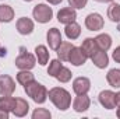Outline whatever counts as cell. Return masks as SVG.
<instances>
[{
	"label": "cell",
	"mask_w": 120,
	"mask_h": 119,
	"mask_svg": "<svg viewBox=\"0 0 120 119\" xmlns=\"http://www.w3.org/2000/svg\"><path fill=\"white\" fill-rule=\"evenodd\" d=\"M49 99L55 104V107L60 111H66L70 108L71 105V95L67 90L61 88V87H55L48 92Z\"/></svg>",
	"instance_id": "6da1fadb"
},
{
	"label": "cell",
	"mask_w": 120,
	"mask_h": 119,
	"mask_svg": "<svg viewBox=\"0 0 120 119\" xmlns=\"http://www.w3.org/2000/svg\"><path fill=\"white\" fill-rule=\"evenodd\" d=\"M24 91L27 92V95L32 98V101H35L36 104H43L48 98V90L45 86H42L38 81H31L28 84L24 86Z\"/></svg>",
	"instance_id": "7a4b0ae2"
},
{
	"label": "cell",
	"mask_w": 120,
	"mask_h": 119,
	"mask_svg": "<svg viewBox=\"0 0 120 119\" xmlns=\"http://www.w3.org/2000/svg\"><path fill=\"white\" fill-rule=\"evenodd\" d=\"M36 63V59L34 55H31L27 52V49L24 46L20 48V55L18 58L15 59V66L20 69V70H31Z\"/></svg>",
	"instance_id": "3957f363"
},
{
	"label": "cell",
	"mask_w": 120,
	"mask_h": 119,
	"mask_svg": "<svg viewBox=\"0 0 120 119\" xmlns=\"http://www.w3.org/2000/svg\"><path fill=\"white\" fill-rule=\"evenodd\" d=\"M32 16L38 23L45 24V23H49L52 20L53 10H52V7H49L46 4H36L32 10Z\"/></svg>",
	"instance_id": "277c9868"
},
{
	"label": "cell",
	"mask_w": 120,
	"mask_h": 119,
	"mask_svg": "<svg viewBox=\"0 0 120 119\" xmlns=\"http://www.w3.org/2000/svg\"><path fill=\"white\" fill-rule=\"evenodd\" d=\"M103 24H105V21H103L102 16L98 14V13H91V14L87 16V18H85V27L90 31L102 30L103 28Z\"/></svg>",
	"instance_id": "5b68a950"
},
{
	"label": "cell",
	"mask_w": 120,
	"mask_h": 119,
	"mask_svg": "<svg viewBox=\"0 0 120 119\" xmlns=\"http://www.w3.org/2000/svg\"><path fill=\"white\" fill-rule=\"evenodd\" d=\"M99 102L106 109H115L116 108V94L110 90H105L99 94Z\"/></svg>",
	"instance_id": "8992f818"
},
{
	"label": "cell",
	"mask_w": 120,
	"mask_h": 119,
	"mask_svg": "<svg viewBox=\"0 0 120 119\" xmlns=\"http://www.w3.org/2000/svg\"><path fill=\"white\" fill-rule=\"evenodd\" d=\"M14 91H15V81L7 74L0 76V95H11Z\"/></svg>",
	"instance_id": "52a82bcc"
},
{
	"label": "cell",
	"mask_w": 120,
	"mask_h": 119,
	"mask_svg": "<svg viewBox=\"0 0 120 119\" xmlns=\"http://www.w3.org/2000/svg\"><path fill=\"white\" fill-rule=\"evenodd\" d=\"M77 18V13L73 7H64L61 8L59 13H57V20H59L60 24H70V23H74Z\"/></svg>",
	"instance_id": "ba28073f"
},
{
	"label": "cell",
	"mask_w": 120,
	"mask_h": 119,
	"mask_svg": "<svg viewBox=\"0 0 120 119\" xmlns=\"http://www.w3.org/2000/svg\"><path fill=\"white\" fill-rule=\"evenodd\" d=\"M91 88V81L90 79L87 77H77L74 81H73V90L77 95H81V94H87Z\"/></svg>",
	"instance_id": "9c48e42d"
},
{
	"label": "cell",
	"mask_w": 120,
	"mask_h": 119,
	"mask_svg": "<svg viewBox=\"0 0 120 119\" xmlns=\"http://www.w3.org/2000/svg\"><path fill=\"white\" fill-rule=\"evenodd\" d=\"M87 55L82 52V49L81 48H77V46H74L73 49H71V53H70V56H68V62L73 64V66H82L85 62H87Z\"/></svg>",
	"instance_id": "30bf717a"
},
{
	"label": "cell",
	"mask_w": 120,
	"mask_h": 119,
	"mask_svg": "<svg viewBox=\"0 0 120 119\" xmlns=\"http://www.w3.org/2000/svg\"><path fill=\"white\" fill-rule=\"evenodd\" d=\"M91 105V99L90 97H87V94H81L77 95L75 99L73 101V108L75 112H85Z\"/></svg>",
	"instance_id": "8fae6325"
},
{
	"label": "cell",
	"mask_w": 120,
	"mask_h": 119,
	"mask_svg": "<svg viewBox=\"0 0 120 119\" xmlns=\"http://www.w3.org/2000/svg\"><path fill=\"white\" fill-rule=\"evenodd\" d=\"M46 39H48V44L49 46L53 49V51H57V48L60 46V44L63 42L61 41V34L57 28H50L46 34Z\"/></svg>",
	"instance_id": "7c38bea8"
},
{
	"label": "cell",
	"mask_w": 120,
	"mask_h": 119,
	"mask_svg": "<svg viewBox=\"0 0 120 119\" xmlns=\"http://www.w3.org/2000/svg\"><path fill=\"white\" fill-rule=\"evenodd\" d=\"M30 111V104L24 98H15V107L13 109V114L18 118H22L28 114Z\"/></svg>",
	"instance_id": "4fadbf2b"
},
{
	"label": "cell",
	"mask_w": 120,
	"mask_h": 119,
	"mask_svg": "<svg viewBox=\"0 0 120 119\" xmlns=\"http://www.w3.org/2000/svg\"><path fill=\"white\" fill-rule=\"evenodd\" d=\"M17 31L21 35H30L31 32L34 31V23H32V20L27 18V17L18 18V21H17Z\"/></svg>",
	"instance_id": "5bb4252c"
},
{
	"label": "cell",
	"mask_w": 120,
	"mask_h": 119,
	"mask_svg": "<svg viewBox=\"0 0 120 119\" xmlns=\"http://www.w3.org/2000/svg\"><path fill=\"white\" fill-rule=\"evenodd\" d=\"M81 49H82V52L87 55V58H92L99 49H98V46H96V42H95V38H87L84 42H82V45L80 46Z\"/></svg>",
	"instance_id": "9a60e30c"
},
{
	"label": "cell",
	"mask_w": 120,
	"mask_h": 119,
	"mask_svg": "<svg viewBox=\"0 0 120 119\" xmlns=\"http://www.w3.org/2000/svg\"><path fill=\"white\" fill-rule=\"evenodd\" d=\"M92 63L98 67V69H105L109 64V56L105 51H98L92 58Z\"/></svg>",
	"instance_id": "2e32d148"
},
{
	"label": "cell",
	"mask_w": 120,
	"mask_h": 119,
	"mask_svg": "<svg viewBox=\"0 0 120 119\" xmlns=\"http://www.w3.org/2000/svg\"><path fill=\"white\" fill-rule=\"evenodd\" d=\"M95 42H96V46H98L99 51H105L106 52L112 46V38L108 34H99L95 38Z\"/></svg>",
	"instance_id": "e0dca14e"
},
{
	"label": "cell",
	"mask_w": 120,
	"mask_h": 119,
	"mask_svg": "<svg viewBox=\"0 0 120 119\" xmlns=\"http://www.w3.org/2000/svg\"><path fill=\"white\" fill-rule=\"evenodd\" d=\"M15 107V98L11 95H3L0 98V111L4 112H13Z\"/></svg>",
	"instance_id": "ac0fdd59"
},
{
	"label": "cell",
	"mask_w": 120,
	"mask_h": 119,
	"mask_svg": "<svg viewBox=\"0 0 120 119\" xmlns=\"http://www.w3.org/2000/svg\"><path fill=\"white\" fill-rule=\"evenodd\" d=\"M73 48H74L73 44H70V42H61L60 46L57 48V56H59V59L61 60V62L68 60V56H70Z\"/></svg>",
	"instance_id": "d6986e66"
},
{
	"label": "cell",
	"mask_w": 120,
	"mask_h": 119,
	"mask_svg": "<svg viewBox=\"0 0 120 119\" xmlns=\"http://www.w3.org/2000/svg\"><path fill=\"white\" fill-rule=\"evenodd\" d=\"M35 56H36L38 63H39L41 66H45V64L48 63V60H49V51L46 49V46L38 45V46L35 48Z\"/></svg>",
	"instance_id": "ffe728a7"
},
{
	"label": "cell",
	"mask_w": 120,
	"mask_h": 119,
	"mask_svg": "<svg viewBox=\"0 0 120 119\" xmlns=\"http://www.w3.org/2000/svg\"><path fill=\"white\" fill-rule=\"evenodd\" d=\"M106 80L110 87L113 88H120V69H112L106 74Z\"/></svg>",
	"instance_id": "44dd1931"
},
{
	"label": "cell",
	"mask_w": 120,
	"mask_h": 119,
	"mask_svg": "<svg viewBox=\"0 0 120 119\" xmlns=\"http://www.w3.org/2000/svg\"><path fill=\"white\" fill-rule=\"evenodd\" d=\"M64 32H66V36L68 39H77L80 36V34H81V27L74 21V23H70V24L66 25Z\"/></svg>",
	"instance_id": "7402d4cb"
},
{
	"label": "cell",
	"mask_w": 120,
	"mask_h": 119,
	"mask_svg": "<svg viewBox=\"0 0 120 119\" xmlns=\"http://www.w3.org/2000/svg\"><path fill=\"white\" fill-rule=\"evenodd\" d=\"M14 18V10L13 7L7 4H0V21L1 23H10Z\"/></svg>",
	"instance_id": "603a6c76"
},
{
	"label": "cell",
	"mask_w": 120,
	"mask_h": 119,
	"mask_svg": "<svg viewBox=\"0 0 120 119\" xmlns=\"http://www.w3.org/2000/svg\"><path fill=\"white\" fill-rule=\"evenodd\" d=\"M108 17H109L110 21H113V23H120V4L112 3V4L108 7Z\"/></svg>",
	"instance_id": "cb8c5ba5"
},
{
	"label": "cell",
	"mask_w": 120,
	"mask_h": 119,
	"mask_svg": "<svg viewBox=\"0 0 120 119\" xmlns=\"http://www.w3.org/2000/svg\"><path fill=\"white\" fill-rule=\"evenodd\" d=\"M34 80H35V77H34V74L30 70H21L20 73H17V81L21 86H25V84H28L31 81H34Z\"/></svg>",
	"instance_id": "d4e9b609"
},
{
	"label": "cell",
	"mask_w": 120,
	"mask_h": 119,
	"mask_svg": "<svg viewBox=\"0 0 120 119\" xmlns=\"http://www.w3.org/2000/svg\"><path fill=\"white\" fill-rule=\"evenodd\" d=\"M61 67H63V64H61V60H59V59L52 60V62L49 63L48 74H49V76H52V77H56V76H57V73L60 71V69H61Z\"/></svg>",
	"instance_id": "484cf974"
},
{
	"label": "cell",
	"mask_w": 120,
	"mask_h": 119,
	"mask_svg": "<svg viewBox=\"0 0 120 119\" xmlns=\"http://www.w3.org/2000/svg\"><path fill=\"white\" fill-rule=\"evenodd\" d=\"M71 71H70V69H67V67H61L60 69V71L57 73V76H56V79L59 80L60 83H68L70 80H71Z\"/></svg>",
	"instance_id": "4316f807"
},
{
	"label": "cell",
	"mask_w": 120,
	"mask_h": 119,
	"mask_svg": "<svg viewBox=\"0 0 120 119\" xmlns=\"http://www.w3.org/2000/svg\"><path fill=\"white\" fill-rule=\"evenodd\" d=\"M50 116V112L45 108H36L32 112V119H49Z\"/></svg>",
	"instance_id": "83f0119b"
},
{
	"label": "cell",
	"mask_w": 120,
	"mask_h": 119,
	"mask_svg": "<svg viewBox=\"0 0 120 119\" xmlns=\"http://www.w3.org/2000/svg\"><path fill=\"white\" fill-rule=\"evenodd\" d=\"M87 3H88V0H68L70 7H73V8H84L87 6Z\"/></svg>",
	"instance_id": "f1b7e54d"
},
{
	"label": "cell",
	"mask_w": 120,
	"mask_h": 119,
	"mask_svg": "<svg viewBox=\"0 0 120 119\" xmlns=\"http://www.w3.org/2000/svg\"><path fill=\"white\" fill-rule=\"evenodd\" d=\"M113 59H115V62L116 63H120V46H117L115 51H113Z\"/></svg>",
	"instance_id": "f546056e"
},
{
	"label": "cell",
	"mask_w": 120,
	"mask_h": 119,
	"mask_svg": "<svg viewBox=\"0 0 120 119\" xmlns=\"http://www.w3.org/2000/svg\"><path fill=\"white\" fill-rule=\"evenodd\" d=\"M0 118H1V119H7V118H8V112L0 111Z\"/></svg>",
	"instance_id": "4dcf8cb0"
},
{
	"label": "cell",
	"mask_w": 120,
	"mask_h": 119,
	"mask_svg": "<svg viewBox=\"0 0 120 119\" xmlns=\"http://www.w3.org/2000/svg\"><path fill=\"white\" fill-rule=\"evenodd\" d=\"M116 107L120 108V91L116 94Z\"/></svg>",
	"instance_id": "1f68e13d"
},
{
	"label": "cell",
	"mask_w": 120,
	"mask_h": 119,
	"mask_svg": "<svg viewBox=\"0 0 120 119\" xmlns=\"http://www.w3.org/2000/svg\"><path fill=\"white\" fill-rule=\"evenodd\" d=\"M6 55H7L6 48H0V58H3V56H6Z\"/></svg>",
	"instance_id": "d6a6232c"
},
{
	"label": "cell",
	"mask_w": 120,
	"mask_h": 119,
	"mask_svg": "<svg viewBox=\"0 0 120 119\" xmlns=\"http://www.w3.org/2000/svg\"><path fill=\"white\" fill-rule=\"evenodd\" d=\"M46 1H49L50 4H60L61 3V0H46Z\"/></svg>",
	"instance_id": "836d02e7"
},
{
	"label": "cell",
	"mask_w": 120,
	"mask_h": 119,
	"mask_svg": "<svg viewBox=\"0 0 120 119\" xmlns=\"http://www.w3.org/2000/svg\"><path fill=\"white\" fill-rule=\"evenodd\" d=\"M95 1H98V3H110L113 0H95Z\"/></svg>",
	"instance_id": "e575fe53"
},
{
	"label": "cell",
	"mask_w": 120,
	"mask_h": 119,
	"mask_svg": "<svg viewBox=\"0 0 120 119\" xmlns=\"http://www.w3.org/2000/svg\"><path fill=\"white\" fill-rule=\"evenodd\" d=\"M117 116H119V118H120V108H119V109H117Z\"/></svg>",
	"instance_id": "d590c367"
},
{
	"label": "cell",
	"mask_w": 120,
	"mask_h": 119,
	"mask_svg": "<svg viewBox=\"0 0 120 119\" xmlns=\"http://www.w3.org/2000/svg\"><path fill=\"white\" fill-rule=\"evenodd\" d=\"M24 1H32V0H24Z\"/></svg>",
	"instance_id": "8d00e7d4"
}]
</instances>
